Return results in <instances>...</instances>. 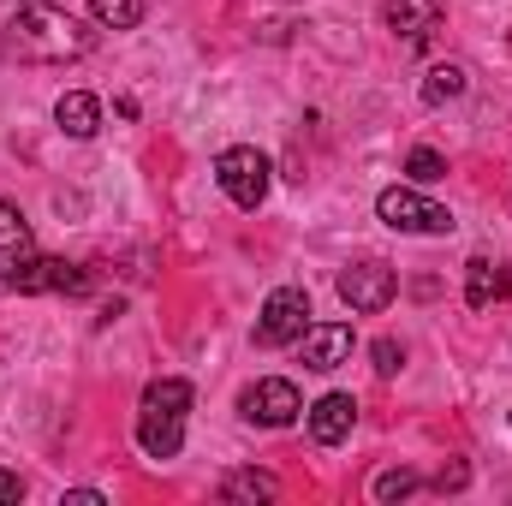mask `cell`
Wrapping results in <instances>:
<instances>
[{
	"label": "cell",
	"mask_w": 512,
	"mask_h": 506,
	"mask_svg": "<svg viewBox=\"0 0 512 506\" xmlns=\"http://www.w3.org/2000/svg\"><path fill=\"white\" fill-rule=\"evenodd\" d=\"M0 48H6L12 60H30V66H66V60H84V54L96 48V30H90L84 18H72L66 6L30 0V6H18V12L6 18Z\"/></svg>",
	"instance_id": "cell-1"
},
{
	"label": "cell",
	"mask_w": 512,
	"mask_h": 506,
	"mask_svg": "<svg viewBox=\"0 0 512 506\" xmlns=\"http://www.w3.org/2000/svg\"><path fill=\"white\" fill-rule=\"evenodd\" d=\"M191 381L179 376H161L143 387V399H137V447L149 453V459H173L179 447H185V417H191Z\"/></svg>",
	"instance_id": "cell-2"
},
{
	"label": "cell",
	"mask_w": 512,
	"mask_h": 506,
	"mask_svg": "<svg viewBox=\"0 0 512 506\" xmlns=\"http://www.w3.org/2000/svg\"><path fill=\"white\" fill-rule=\"evenodd\" d=\"M215 179H221V191H227L239 209H262V203H268V185H274V161H268L256 143H233V149H221Z\"/></svg>",
	"instance_id": "cell-3"
},
{
	"label": "cell",
	"mask_w": 512,
	"mask_h": 506,
	"mask_svg": "<svg viewBox=\"0 0 512 506\" xmlns=\"http://www.w3.org/2000/svg\"><path fill=\"white\" fill-rule=\"evenodd\" d=\"M376 215H382V227H393V233H423V239H447L453 233V215L435 197L411 191V185H387L382 197H376Z\"/></svg>",
	"instance_id": "cell-4"
},
{
	"label": "cell",
	"mask_w": 512,
	"mask_h": 506,
	"mask_svg": "<svg viewBox=\"0 0 512 506\" xmlns=\"http://www.w3.org/2000/svg\"><path fill=\"white\" fill-rule=\"evenodd\" d=\"M298 411H304V399L286 376H262L239 393V417L256 429H286V423H298Z\"/></svg>",
	"instance_id": "cell-5"
},
{
	"label": "cell",
	"mask_w": 512,
	"mask_h": 506,
	"mask_svg": "<svg viewBox=\"0 0 512 506\" xmlns=\"http://www.w3.org/2000/svg\"><path fill=\"white\" fill-rule=\"evenodd\" d=\"M310 292L304 286H274L262 316H256V346H298V334L310 328Z\"/></svg>",
	"instance_id": "cell-6"
},
{
	"label": "cell",
	"mask_w": 512,
	"mask_h": 506,
	"mask_svg": "<svg viewBox=\"0 0 512 506\" xmlns=\"http://www.w3.org/2000/svg\"><path fill=\"white\" fill-rule=\"evenodd\" d=\"M393 292H399V274L387 268V262H352V268H340V304L346 310H358V316H376L393 304Z\"/></svg>",
	"instance_id": "cell-7"
},
{
	"label": "cell",
	"mask_w": 512,
	"mask_h": 506,
	"mask_svg": "<svg viewBox=\"0 0 512 506\" xmlns=\"http://www.w3.org/2000/svg\"><path fill=\"white\" fill-rule=\"evenodd\" d=\"M30 262H36V233L24 221V209L0 197V292H18Z\"/></svg>",
	"instance_id": "cell-8"
},
{
	"label": "cell",
	"mask_w": 512,
	"mask_h": 506,
	"mask_svg": "<svg viewBox=\"0 0 512 506\" xmlns=\"http://www.w3.org/2000/svg\"><path fill=\"white\" fill-rule=\"evenodd\" d=\"M298 358H304V370H316V376L340 370V364L352 358V322H316V328H304V334H298Z\"/></svg>",
	"instance_id": "cell-9"
},
{
	"label": "cell",
	"mask_w": 512,
	"mask_h": 506,
	"mask_svg": "<svg viewBox=\"0 0 512 506\" xmlns=\"http://www.w3.org/2000/svg\"><path fill=\"white\" fill-rule=\"evenodd\" d=\"M304 417H310V441L316 447H340L352 435V423H358V399L352 393H322Z\"/></svg>",
	"instance_id": "cell-10"
},
{
	"label": "cell",
	"mask_w": 512,
	"mask_h": 506,
	"mask_svg": "<svg viewBox=\"0 0 512 506\" xmlns=\"http://www.w3.org/2000/svg\"><path fill=\"white\" fill-rule=\"evenodd\" d=\"M441 18H447V0H387L382 12V24L393 36H405V42H423Z\"/></svg>",
	"instance_id": "cell-11"
},
{
	"label": "cell",
	"mask_w": 512,
	"mask_h": 506,
	"mask_svg": "<svg viewBox=\"0 0 512 506\" xmlns=\"http://www.w3.org/2000/svg\"><path fill=\"white\" fill-rule=\"evenodd\" d=\"M18 292H72L78 298V292H90V274L78 262H66V256H36Z\"/></svg>",
	"instance_id": "cell-12"
},
{
	"label": "cell",
	"mask_w": 512,
	"mask_h": 506,
	"mask_svg": "<svg viewBox=\"0 0 512 506\" xmlns=\"http://www.w3.org/2000/svg\"><path fill=\"white\" fill-rule=\"evenodd\" d=\"M507 286H512L507 262H489V256H471V262H465V304H471V310L501 304V298H507Z\"/></svg>",
	"instance_id": "cell-13"
},
{
	"label": "cell",
	"mask_w": 512,
	"mask_h": 506,
	"mask_svg": "<svg viewBox=\"0 0 512 506\" xmlns=\"http://www.w3.org/2000/svg\"><path fill=\"white\" fill-rule=\"evenodd\" d=\"M54 126L66 131V137H96V131H102V102H96L90 90H66V96L54 102Z\"/></svg>",
	"instance_id": "cell-14"
},
{
	"label": "cell",
	"mask_w": 512,
	"mask_h": 506,
	"mask_svg": "<svg viewBox=\"0 0 512 506\" xmlns=\"http://www.w3.org/2000/svg\"><path fill=\"white\" fill-rule=\"evenodd\" d=\"M274 495H280V483H274V471H233V477H227V483H221V501H233V506H245V501H274Z\"/></svg>",
	"instance_id": "cell-15"
},
{
	"label": "cell",
	"mask_w": 512,
	"mask_h": 506,
	"mask_svg": "<svg viewBox=\"0 0 512 506\" xmlns=\"http://www.w3.org/2000/svg\"><path fill=\"white\" fill-rule=\"evenodd\" d=\"M465 84H471V72H465L459 60H441V66H429V78H423V102H429V108L459 102V96H465Z\"/></svg>",
	"instance_id": "cell-16"
},
{
	"label": "cell",
	"mask_w": 512,
	"mask_h": 506,
	"mask_svg": "<svg viewBox=\"0 0 512 506\" xmlns=\"http://www.w3.org/2000/svg\"><path fill=\"white\" fill-rule=\"evenodd\" d=\"M417 489H423V477H417V471H405V465H393V471H382V477L370 483V495H376L382 506H393V501H411Z\"/></svg>",
	"instance_id": "cell-17"
},
{
	"label": "cell",
	"mask_w": 512,
	"mask_h": 506,
	"mask_svg": "<svg viewBox=\"0 0 512 506\" xmlns=\"http://www.w3.org/2000/svg\"><path fill=\"white\" fill-rule=\"evenodd\" d=\"M143 6H149V0H90V12H96L102 30H131V24H143Z\"/></svg>",
	"instance_id": "cell-18"
},
{
	"label": "cell",
	"mask_w": 512,
	"mask_h": 506,
	"mask_svg": "<svg viewBox=\"0 0 512 506\" xmlns=\"http://www.w3.org/2000/svg\"><path fill=\"white\" fill-rule=\"evenodd\" d=\"M405 173H411L417 185H435V179H447V155H441V149H411V155H405Z\"/></svg>",
	"instance_id": "cell-19"
},
{
	"label": "cell",
	"mask_w": 512,
	"mask_h": 506,
	"mask_svg": "<svg viewBox=\"0 0 512 506\" xmlns=\"http://www.w3.org/2000/svg\"><path fill=\"white\" fill-rule=\"evenodd\" d=\"M370 358H376V376H399V370H405V346H399V340H376Z\"/></svg>",
	"instance_id": "cell-20"
},
{
	"label": "cell",
	"mask_w": 512,
	"mask_h": 506,
	"mask_svg": "<svg viewBox=\"0 0 512 506\" xmlns=\"http://www.w3.org/2000/svg\"><path fill=\"white\" fill-rule=\"evenodd\" d=\"M465 483H471V465H447V471L435 477V489H441V495H447V489H465Z\"/></svg>",
	"instance_id": "cell-21"
},
{
	"label": "cell",
	"mask_w": 512,
	"mask_h": 506,
	"mask_svg": "<svg viewBox=\"0 0 512 506\" xmlns=\"http://www.w3.org/2000/svg\"><path fill=\"white\" fill-rule=\"evenodd\" d=\"M12 501H24V477L18 471H0V506H12Z\"/></svg>",
	"instance_id": "cell-22"
},
{
	"label": "cell",
	"mask_w": 512,
	"mask_h": 506,
	"mask_svg": "<svg viewBox=\"0 0 512 506\" xmlns=\"http://www.w3.org/2000/svg\"><path fill=\"white\" fill-rule=\"evenodd\" d=\"M60 506H102V489H72V495H60Z\"/></svg>",
	"instance_id": "cell-23"
}]
</instances>
